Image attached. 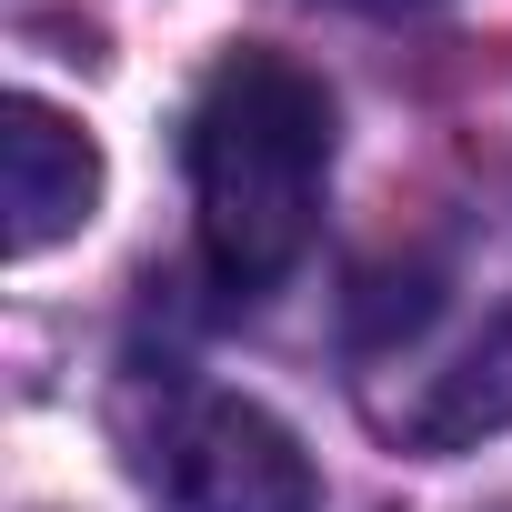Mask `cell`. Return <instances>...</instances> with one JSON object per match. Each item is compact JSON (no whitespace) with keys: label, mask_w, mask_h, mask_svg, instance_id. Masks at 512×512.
<instances>
[{"label":"cell","mask_w":512,"mask_h":512,"mask_svg":"<svg viewBox=\"0 0 512 512\" xmlns=\"http://www.w3.org/2000/svg\"><path fill=\"white\" fill-rule=\"evenodd\" d=\"M342 111L322 71L282 51H231L191 111H181V171H191V221H201V262L221 292H272L302 272V251L322 231Z\"/></svg>","instance_id":"cell-1"},{"label":"cell","mask_w":512,"mask_h":512,"mask_svg":"<svg viewBox=\"0 0 512 512\" xmlns=\"http://www.w3.org/2000/svg\"><path fill=\"white\" fill-rule=\"evenodd\" d=\"M151 492L171 512H312L322 472L302 452V432L241 392H191L161 432H151Z\"/></svg>","instance_id":"cell-2"},{"label":"cell","mask_w":512,"mask_h":512,"mask_svg":"<svg viewBox=\"0 0 512 512\" xmlns=\"http://www.w3.org/2000/svg\"><path fill=\"white\" fill-rule=\"evenodd\" d=\"M91 211H101V141L61 101L11 91L0 101V251H11V262H41Z\"/></svg>","instance_id":"cell-3"},{"label":"cell","mask_w":512,"mask_h":512,"mask_svg":"<svg viewBox=\"0 0 512 512\" xmlns=\"http://www.w3.org/2000/svg\"><path fill=\"white\" fill-rule=\"evenodd\" d=\"M512 422V312L492 322V342L452 372V392L422 412V442H472V432H502Z\"/></svg>","instance_id":"cell-4"},{"label":"cell","mask_w":512,"mask_h":512,"mask_svg":"<svg viewBox=\"0 0 512 512\" xmlns=\"http://www.w3.org/2000/svg\"><path fill=\"white\" fill-rule=\"evenodd\" d=\"M352 11H422V0H352Z\"/></svg>","instance_id":"cell-5"}]
</instances>
